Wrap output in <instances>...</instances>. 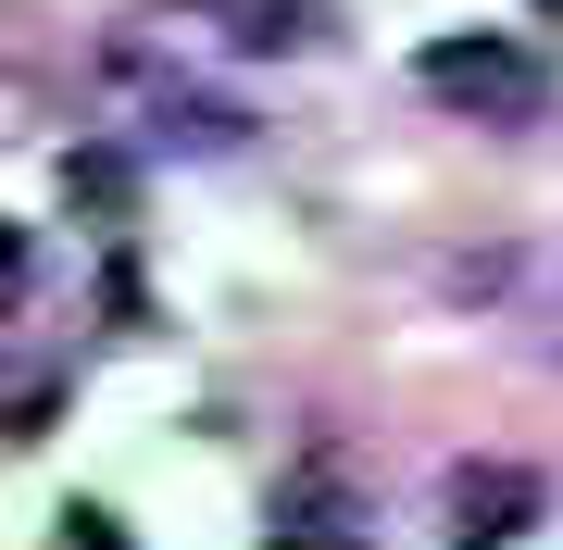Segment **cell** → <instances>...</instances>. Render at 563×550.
Segmentation results:
<instances>
[{"label":"cell","mask_w":563,"mask_h":550,"mask_svg":"<svg viewBox=\"0 0 563 550\" xmlns=\"http://www.w3.org/2000/svg\"><path fill=\"white\" fill-rule=\"evenodd\" d=\"M413 88L439 113H476V125H539L551 113V63L501 38V25H451V38H426L413 50Z\"/></svg>","instance_id":"cell-1"},{"label":"cell","mask_w":563,"mask_h":550,"mask_svg":"<svg viewBox=\"0 0 563 550\" xmlns=\"http://www.w3.org/2000/svg\"><path fill=\"white\" fill-rule=\"evenodd\" d=\"M376 538V513H363V489L339 463H288L276 501H263V550H363Z\"/></svg>","instance_id":"cell-2"},{"label":"cell","mask_w":563,"mask_h":550,"mask_svg":"<svg viewBox=\"0 0 563 550\" xmlns=\"http://www.w3.org/2000/svg\"><path fill=\"white\" fill-rule=\"evenodd\" d=\"M539 475L526 463H451V489H439V538L451 550H514L526 526H539Z\"/></svg>","instance_id":"cell-3"},{"label":"cell","mask_w":563,"mask_h":550,"mask_svg":"<svg viewBox=\"0 0 563 550\" xmlns=\"http://www.w3.org/2000/svg\"><path fill=\"white\" fill-rule=\"evenodd\" d=\"M188 13H225V38H239V50H301V38H313L301 0H188Z\"/></svg>","instance_id":"cell-4"},{"label":"cell","mask_w":563,"mask_h":550,"mask_svg":"<svg viewBox=\"0 0 563 550\" xmlns=\"http://www.w3.org/2000/svg\"><path fill=\"white\" fill-rule=\"evenodd\" d=\"M63 550H125V526H113L101 501H76V513H63Z\"/></svg>","instance_id":"cell-5"},{"label":"cell","mask_w":563,"mask_h":550,"mask_svg":"<svg viewBox=\"0 0 563 550\" xmlns=\"http://www.w3.org/2000/svg\"><path fill=\"white\" fill-rule=\"evenodd\" d=\"M526 13H539V25H563V0H526Z\"/></svg>","instance_id":"cell-6"}]
</instances>
